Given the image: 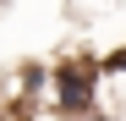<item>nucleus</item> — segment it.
<instances>
[{
    "label": "nucleus",
    "instance_id": "nucleus-1",
    "mask_svg": "<svg viewBox=\"0 0 126 121\" xmlns=\"http://www.w3.org/2000/svg\"><path fill=\"white\" fill-rule=\"evenodd\" d=\"M99 60L88 55H71V60H55L49 66V88H44V116L49 121H82L99 110Z\"/></svg>",
    "mask_w": 126,
    "mask_h": 121
},
{
    "label": "nucleus",
    "instance_id": "nucleus-2",
    "mask_svg": "<svg viewBox=\"0 0 126 121\" xmlns=\"http://www.w3.org/2000/svg\"><path fill=\"white\" fill-rule=\"evenodd\" d=\"M126 72V50H110V55H99V77H115Z\"/></svg>",
    "mask_w": 126,
    "mask_h": 121
},
{
    "label": "nucleus",
    "instance_id": "nucleus-3",
    "mask_svg": "<svg viewBox=\"0 0 126 121\" xmlns=\"http://www.w3.org/2000/svg\"><path fill=\"white\" fill-rule=\"evenodd\" d=\"M82 121H115V116H110V110H104V105H99L93 116H82Z\"/></svg>",
    "mask_w": 126,
    "mask_h": 121
},
{
    "label": "nucleus",
    "instance_id": "nucleus-4",
    "mask_svg": "<svg viewBox=\"0 0 126 121\" xmlns=\"http://www.w3.org/2000/svg\"><path fill=\"white\" fill-rule=\"evenodd\" d=\"M0 6H6V0H0Z\"/></svg>",
    "mask_w": 126,
    "mask_h": 121
}]
</instances>
